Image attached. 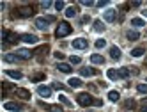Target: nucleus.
<instances>
[{"label":"nucleus","instance_id":"obj_37","mask_svg":"<svg viewBox=\"0 0 147 112\" xmlns=\"http://www.w3.org/2000/svg\"><path fill=\"white\" fill-rule=\"evenodd\" d=\"M53 55H55V59H57V60H62V59H64V54H60V52H55Z\"/></svg>","mask_w":147,"mask_h":112},{"label":"nucleus","instance_id":"obj_4","mask_svg":"<svg viewBox=\"0 0 147 112\" xmlns=\"http://www.w3.org/2000/svg\"><path fill=\"white\" fill-rule=\"evenodd\" d=\"M48 23H50L48 18H37V20H36V27H37L39 30H43V32H46V30L50 29Z\"/></svg>","mask_w":147,"mask_h":112},{"label":"nucleus","instance_id":"obj_41","mask_svg":"<svg viewBox=\"0 0 147 112\" xmlns=\"http://www.w3.org/2000/svg\"><path fill=\"white\" fill-rule=\"evenodd\" d=\"M11 87H13L11 84H9V82H5V84H4V93H5V91H7V89H11Z\"/></svg>","mask_w":147,"mask_h":112},{"label":"nucleus","instance_id":"obj_1","mask_svg":"<svg viewBox=\"0 0 147 112\" xmlns=\"http://www.w3.org/2000/svg\"><path fill=\"white\" fill-rule=\"evenodd\" d=\"M69 34H71V25H69L67 22H60V23L57 25L55 36H57V37H66V36H69Z\"/></svg>","mask_w":147,"mask_h":112},{"label":"nucleus","instance_id":"obj_12","mask_svg":"<svg viewBox=\"0 0 147 112\" xmlns=\"http://www.w3.org/2000/svg\"><path fill=\"white\" fill-rule=\"evenodd\" d=\"M57 68H59V71H62V73H71V64H67V62H59L57 64Z\"/></svg>","mask_w":147,"mask_h":112},{"label":"nucleus","instance_id":"obj_21","mask_svg":"<svg viewBox=\"0 0 147 112\" xmlns=\"http://www.w3.org/2000/svg\"><path fill=\"white\" fill-rule=\"evenodd\" d=\"M119 98H121L119 91H110V93H108V100L110 101H119Z\"/></svg>","mask_w":147,"mask_h":112},{"label":"nucleus","instance_id":"obj_35","mask_svg":"<svg viewBox=\"0 0 147 112\" xmlns=\"http://www.w3.org/2000/svg\"><path fill=\"white\" fill-rule=\"evenodd\" d=\"M41 7H43V9H48V7H51V2H48V0H46V2H41Z\"/></svg>","mask_w":147,"mask_h":112},{"label":"nucleus","instance_id":"obj_32","mask_svg":"<svg viewBox=\"0 0 147 112\" xmlns=\"http://www.w3.org/2000/svg\"><path fill=\"white\" fill-rule=\"evenodd\" d=\"M69 62H71V64H80V62H82V59H80L78 55H73V57L69 59Z\"/></svg>","mask_w":147,"mask_h":112},{"label":"nucleus","instance_id":"obj_42","mask_svg":"<svg viewBox=\"0 0 147 112\" xmlns=\"http://www.w3.org/2000/svg\"><path fill=\"white\" fill-rule=\"evenodd\" d=\"M89 20H90L89 16H83V18H82V23H87V22H89Z\"/></svg>","mask_w":147,"mask_h":112},{"label":"nucleus","instance_id":"obj_40","mask_svg":"<svg viewBox=\"0 0 147 112\" xmlns=\"http://www.w3.org/2000/svg\"><path fill=\"white\" fill-rule=\"evenodd\" d=\"M92 105H96V107H101V105H103V101H101V100H94V103H92Z\"/></svg>","mask_w":147,"mask_h":112},{"label":"nucleus","instance_id":"obj_9","mask_svg":"<svg viewBox=\"0 0 147 112\" xmlns=\"http://www.w3.org/2000/svg\"><path fill=\"white\" fill-rule=\"evenodd\" d=\"M16 55L22 59V60H27V59L32 57V52H30V50H27V48H20V50H16Z\"/></svg>","mask_w":147,"mask_h":112},{"label":"nucleus","instance_id":"obj_19","mask_svg":"<svg viewBox=\"0 0 147 112\" xmlns=\"http://www.w3.org/2000/svg\"><path fill=\"white\" fill-rule=\"evenodd\" d=\"M76 16V7L75 5H71L66 9V18H75Z\"/></svg>","mask_w":147,"mask_h":112},{"label":"nucleus","instance_id":"obj_38","mask_svg":"<svg viewBox=\"0 0 147 112\" xmlns=\"http://www.w3.org/2000/svg\"><path fill=\"white\" fill-rule=\"evenodd\" d=\"M108 2H107V0H101V2H96V5L98 7H105V5H107Z\"/></svg>","mask_w":147,"mask_h":112},{"label":"nucleus","instance_id":"obj_31","mask_svg":"<svg viewBox=\"0 0 147 112\" xmlns=\"http://www.w3.org/2000/svg\"><path fill=\"white\" fill-rule=\"evenodd\" d=\"M41 80H45V73H37L32 77V82H41Z\"/></svg>","mask_w":147,"mask_h":112},{"label":"nucleus","instance_id":"obj_11","mask_svg":"<svg viewBox=\"0 0 147 112\" xmlns=\"http://www.w3.org/2000/svg\"><path fill=\"white\" fill-rule=\"evenodd\" d=\"M110 57H112L113 60L121 59V48H119V46H112V48H110Z\"/></svg>","mask_w":147,"mask_h":112},{"label":"nucleus","instance_id":"obj_29","mask_svg":"<svg viewBox=\"0 0 147 112\" xmlns=\"http://www.w3.org/2000/svg\"><path fill=\"white\" fill-rule=\"evenodd\" d=\"M136 89H138L140 94H147V84H138V87H136Z\"/></svg>","mask_w":147,"mask_h":112},{"label":"nucleus","instance_id":"obj_23","mask_svg":"<svg viewBox=\"0 0 147 112\" xmlns=\"http://www.w3.org/2000/svg\"><path fill=\"white\" fill-rule=\"evenodd\" d=\"M67 84H69V87H80L82 86V80L80 78H69Z\"/></svg>","mask_w":147,"mask_h":112},{"label":"nucleus","instance_id":"obj_33","mask_svg":"<svg viewBox=\"0 0 147 112\" xmlns=\"http://www.w3.org/2000/svg\"><path fill=\"white\" fill-rule=\"evenodd\" d=\"M64 7H66V4L62 2V0H59V2H55V9H57V11H62V9H64Z\"/></svg>","mask_w":147,"mask_h":112},{"label":"nucleus","instance_id":"obj_18","mask_svg":"<svg viewBox=\"0 0 147 112\" xmlns=\"http://www.w3.org/2000/svg\"><path fill=\"white\" fill-rule=\"evenodd\" d=\"M107 77H108L110 80H117V78H121L117 69H108V71H107Z\"/></svg>","mask_w":147,"mask_h":112},{"label":"nucleus","instance_id":"obj_8","mask_svg":"<svg viewBox=\"0 0 147 112\" xmlns=\"http://www.w3.org/2000/svg\"><path fill=\"white\" fill-rule=\"evenodd\" d=\"M20 39H22L23 43H27V45H36L39 37H37V36H34V34H23Z\"/></svg>","mask_w":147,"mask_h":112},{"label":"nucleus","instance_id":"obj_5","mask_svg":"<svg viewBox=\"0 0 147 112\" xmlns=\"http://www.w3.org/2000/svg\"><path fill=\"white\" fill-rule=\"evenodd\" d=\"M4 109L5 110H11V112H20V110H23V107L16 103V101H5L4 103Z\"/></svg>","mask_w":147,"mask_h":112},{"label":"nucleus","instance_id":"obj_24","mask_svg":"<svg viewBox=\"0 0 147 112\" xmlns=\"http://www.w3.org/2000/svg\"><path fill=\"white\" fill-rule=\"evenodd\" d=\"M94 30H96V32H103L105 30V25H103L101 20H96V22H94Z\"/></svg>","mask_w":147,"mask_h":112},{"label":"nucleus","instance_id":"obj_14","mask_svg":"<svg viewBox=\"0 0 147 112\" xmlns=\"http://www.w3.org/2000/svg\"><path fill=\"white\" fill-rule=\"evenodd\" d=\"M16 94L22 98V100H30V96H32L27 89H16Z\"/></svg>","mask_w":147,"mask_h":112},{"label":"nucleus","instance_id":"obj_34","mask_svg":"<svg viewBox=\"0 0 147 112\" xmlns=\"http://www.w3.org/2000/svg\"><path fill=\"white\" fill-rule=\"evenodd\" d=\"M45 52H48V45H45V46L37 48V52H36V54H45Z\"/></svg>","mask_w":147,"mask_h":112},{"label":"nucleus","instance_id":"obj_16","mask_svg":"<svg viewBox=\"0 0 147 112\" xmlns=\"http://www.w3.org/2000/svg\"><path fill=\"white\" fill-rule=\"evenodd\" d=\"M5 75H9L11 78H14V80H20L23 75H22V71H14V69H7L5 71Z\"/></svg>","mask_w":147,"mask_h":112},{"label":"nucleus","instance_id":"obj_43","mask_svg":"<svg viewBox=\"0 0 147 112\" xmlns=\"http://www.w3.org/2000/svg\"><path fill=\"white\" fill-rule=\"evenodd\" d=\"M142 14H144V16L147 18V9H144V11H142Z\"/></svg>","mask_w":147,"mask_h":112},{"label":"nucleus","instance_id":"obj_20","mask_svg":"<svg viewBox=\"0 0 147 112\" xmlns=\"http://www.w3.org/2000/svg\"><path fill=\"white\" fill-rule=\"evenodd\" d=\"M131 25H133V27H136V29H140V27H144V25H145V22H144L142 18H133V20H131Z\"/></svg>","mask_w":147,"mask_h":112},{"label":"nucleus","instance_id":"obj_27","mask_svg":"<svg viewBox=\"0 0 147 112\" xmlns=\"http://www.w3.org/2000/svg\"><path fill=\"white\" fill-rule=\"evenodd\" d=\"M59 100H60V103H64V105H67V107H71V105H73L71 101L67 100V96H64V94H60V96H59Z\"/></svg>","mask_w":147,"mask_h":112},{"label":"nucleus","instance_id":"obj_15","mask_svg":"<svg viewBox=\"0 0 147 112\" xmlns=\"http://www.w3.org/2000/svg\"><path fill=\"white\" fill-rule=\"evenodd\" d=\"M80 75L82 77H92V75H96V69H92V68H82L80 69Z\"/></svg>","mask_w":147,"mask_h":112},{"label":"nucleus","instance_id":"obj_36","mask_svg":"<svg viewBox=\"0 0 147 112\" xmlns=\"http://www.w3.org/2000/svg\"><path fill=\"white\" fill-rule=\"evenodd\" d=\"M82 4H83V5H87V7L94 5V2H92V0H82Z\"/></svg>","mask_w":147,"mask_h":112},{"label":"nucleus","instance_id":"obj_26","mask_svg":"<svg viewBox=\"0 0 147 112\" xmlns=\"http://www.w3.org/2000/svg\"><path fill=\"white\" fill-rule=\"evenodd\" d=\"M117 71H119V77H121V78H128V77H129V69H128V68H119Z\"/></svg>","mask_w":147,"mask_h":112},{"label":"nucleus","instance_id":"obj_6","mask_svg":"<svg viewBox=\"0 0 147 112\" xmlns=\"http://www.w3.org/2000/svg\"><path fill=\"white\" fill-rule=\"evenodd\" d=\"M71 45H73V48H76V50H83V48H87V46H89L87 39H83V37H78V39H75V41H73Z\"/></svg>","mask_w":147,"mask_h":112},{"label":"nucleus","instance_id":"obj_28","mask_svg":"<svg viewBox=\"0 0 147 112\" xmlns=\"http://www.w3.org/2000/svg\"><path fill=\"white\" fill-rule=\"evenodd\" d=\"M94 45H96V48H105V46H107V41H105V39H96V43H94Z\"/></svg>","mask_w":147,"mask_h":112},{"label":"nucleus","instance_id":"obj_7","mask_svg":"<svg viewBox=\"0 0 147 112\" xmlns=\"http://www.w3.org/2000/svg\"><path fill=\"white\" fill-rule=\"evenodd\" d=\"M103 18H105V22H115L117 20V11L115 9H108V11H105V14H103Z\"/></svg>","mask_w":147,"mask_h":112},{"label":"nucleus","instance_id":"obj_44","mask_svg":"<svg viewBox=\"0 0 147 112\" xmlns=\"http://www.w3.org/2000/svg\"><path fill=\"white\" fill-rule=\"evenodd\" d=\"M140 112H147V107H142V110Z\"/></svg>","mask_w":147,"mask_h":112},{"label":"nucleus","instance_id":"obj_10","mask_svg":"<svg viewBox=\"0 0 147 112\" xmlns=\"http://www.w3.org/2000/svg\"><path fill=\"white\" fill-rule=\"evenodd\" d=\"M37 93L43 96V98H50L51 96V87H48V86H39L37 87Z\"/></svg>","mask_w":147,"mask_h":112},{"label":"nucleus","instance_id":"obj_30","mask_svg":"<svg viewBox=\"0 0 147 112\" xmlns=\"http://www.w3.org/2000/svg\"><path fill=\"white\" fill-rule=\"evenodd\" d=\"M48 109H50V112H64V109H62L60 105H50Z\"/></svg>","mask_w":147,"mask_h":112},{"label":"nucleus","instance_id":"obj_2","mask_svg":"<svg viewBox=\"0 0 147 112\" xmlns=\"http://www.w3.org/2000/svg\"><path fill=\"white\" fill-rule=\"evenodd\" d=\"M76 101H78L82 107H89V105L94 103V98H92L89 93H80V94L76 96Z\"/></svg>","mask_w":147,"mask_h":112},{"label":"nucleus","instance_id":"obj_45","mask_svg":"<svg viewBox=\"0 0 147 112\" xmlns=\"http://www.w3.org/2000/svg\"><path fill=\"white\" fill-rule=\"evenodd\" d=\"M144 103H147V98H144Z\"/></svg>","mask_w":147,"mask_h":112},{"label":"nucleus","instance_id":"obj_22","mask_svg":"<svg viewBox=\"0 0 147 112\" xmlns=\"http://www.w3.org/2000/svg\"><path fill=\"white\" fill-rule=\"evenodd\" d=\"M144 54H145V50H144V48H140V46L131 50V55H133V57H142Z\"/></svg>","mask_w":147,"mask_h":112},{"label":"nucleus","instance_id":"obj_17","mask_svg":"<svg viewBox=\"0 0 147 112\" xmlns=\"http://www.w3.org/2000/svg\"><path fill=\"white\" fill-rule=\"evenodd\" d=\"M126 37H128L129 41H136V39H140V34L136 32V30H128V32H126Z\"/></svg>","mask_w":147,"mask_h":112},{"label":"nucleus","instance_id":"obj_13","mask_svg":"<svg viewBox=\"0 0 147 112\" xmlns=\"http://www.w3.org/2000/svg\"><path fill=\"white\" fill-rule=\"evenodd\" d=\"M90 62H92V64H103L105 59H103V55H99V54H92V55H90Z\"/></svg>","mask_w":147,"mask_h":112},{"label":"nucleus","instance_id":"obj_25","mask_svg":"<svg viewBox=\"0 0 147 112\" xmlns=\"http://www.w3.org/2000/svg\"><path fill=\"white\" fill-rule=\"evenodd\" d=\"M4 60H5V62H18V60H20V57L14 54V55H4Z\"/></svg>","mask_w":147,"mask_h":112},{"label":"nucleus","instance_id":"obj_3","mask_svg":"<svg viewBox=\"0 0 147 112\" xmlns=\"http://www.w3.org/2000/svg\"><path fill=\"white\" fill-rule=\"evenodd\" d=\"M34 13H36V11H34V7H30V5H28V7H20L18 11H16V16H18V18H30Z\"/></svg>","mask_w":147,"mask_h":112},{"label":"nucleus","instance_id":"obj_39","mask_svg":"<svg viewBox=\"0 0 147 112\" xmlns=\"http://www.w3.org/2000/svg\"><path fill=\"white\" fill-rule=\"evenodd\" d=\"M51 87H53V89H64V86H62V84H57V82L51 86Z\"/></svg>","mask_w":147,"mask_h":112}]
</instances>
